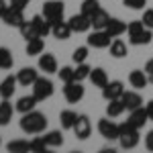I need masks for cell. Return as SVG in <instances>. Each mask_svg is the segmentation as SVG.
<instances>
[{"mask_svg": "<svg viewBox=\"0 0 153 153\" xmlns=\"http://www.w3.org/2000/svg\"><path fill=\"white\" fill-rule=\"evenodd\" d=\"M47 117L39 110H31V112H25L21 118V131L27 135H41L43 131L47 129Z\"/></svg>", "mask_w": 153, "mask_h": 153, "instance_id": "cell-1", "label": "cell"}, {"mask_svg": "<svg viewBox=\"0 0 153 153\" xmlns=\"http://www.w3.org/2000/svg\"><path fill=\"white\" fill-rule=\"evenodd\" d=\"M118 145L123 149H135L139 145V129H135L129 120L118 125Z\"/></svg>", "mask_w": 153, "mask_h": 153, "instance_id": "cell-2", "label": "cell"}, {"mask_svg": "<svg viewBox=\"0 0 153 153\" xmlns=\"http://www.w3.org/2000/svg\"><path fill=\"white\" fill-rule=\"evenodd\" d=\"M63 12H65V4L61 2V0H47L45 4H43V16L47 19L51 25L59 23V21H63Z\"/></svg>", "mask_w": 153, "mask_h": 153, "instance_id": "cell-3", "label": "cell"}, {"mask_svg": "<svg viewBox=\"0 0 153 153\" xmlns=\"http://www.w3.org/2000/svg\"><path fill=\"white\" fill-rule=\"evenodd\" d=\"M53 82L49 80V78H37L35 84H33V94H35V98L39 100V102H43V100H47V98H51L53 96Z\"/></svg>", "mask_w": 153, "mask_h": 153, "instance_id": "cell-4", "label": "cell"}, {"mask_svg": "<svg viewBox=\"0 0 153 153\" xmlns=\"http://www.w3.org/2000/svg\"><path fill=\"white\" fill-rule=\"evenodd\" d=\"M86 41H88V47L106 49V47H110V43H112V37L108 35L104 29H94V33H90Z\"/></svg>", "mask_w": 153, "mask_h": 153, "instance_id": "cell-5", "label": "cell"}, {"mask_svg": "<svg viewBox=\"0 0 153 153\" xmlns=\"http://www.w3.org/2000/svg\"><path fill=\"white\" fill-rule=\"evenodd\" d=\"M98 133L108 141H118V125L114 120H110V117L98 120Z\"/></svg>", "mask_w": 153, "mask_h": 153, "instance_id": "cell-6", "label": "cell"}, {"mask_svg": "<svg viewBox=\"0 0 153 153\" xmlns=\"http://www.w3.org/2000/svg\"><path fill=\"white\" fill-rule=\"evenodd\" d=\"M84 86L78 80H74V82H68L65 84V88H63V96H65V100L70 102V104H78L80 100L84 98Z\"/></svg>", "mask_w": 153, "mask_h": 153, "instance_id": "cell-7", "label": "cell"}, {"mask_svg": "<svg viewBox=\"0 0 153 153\" xmlns=\"http://www.w3.org/2000/svg\"><path fill=\"white\" fill-rule=\"evenodd\" d=\"M71 131H74V135H76L78 139H82V141L88 139V137L92 135V123H90V117H88V114H80Z\"/></svg>", "mask_w": 153, "mask_h": 153, "instance_id": "cell-8", "label": "cell"}, {"mask_svg": "<svg viewBox=\"0 0 153 153\" xmlns=\"http://www.w3.org/2000/svg\"><path fill=\"white\" fill-rule=\"evenodd\" d=\"M123 92H125V84L120 82V80H112V82H108L102 88V98H104L106 102L108 100H117V98L123 96Z\"/></svg>", "mask_w": 153, "mask_h": 153, "instance_id": "cell-9", "label": "cell"}, {"mask_svg": "<svg viewBox=\"0 0 153 153\" xmlns=\"http://www.w3.org/2000/svg\"><path fill=\"white\" fill-rule=\"evenodd\" d=\"M70 27L74 33H88L90 29H92V23H90V16H86V14H74V16H70Z\"/></svg>", "mask_w": 153, "mask_h": 153, "instance_id": "cell-10", "label": "cell"}, {"mask_svg": "<svg viewBox=\"0 0 153 153\" xmlns=\"http://www.w3.org/2000/svg\"><path fill=\"white\" fill-rule=\"evenodd\" d=\"M120 100H123V104H125L127 110H135V108L143 106V98L137 90H125L123 96H120Z\"/></svg>", "mask_w": 153, "mask_h": 153, "instance_id": "cell-11", "label": "cell"}, {"mask_svg": "<svg viewBox=\"0 0 153 153\" xmlns=\"http://www.w3.org/2000/svg\"><path fill=\"white\" fill-rule=\"evenodd\" d=\"M129 120L131 125L135 127V129H143L145 125H147V120H149V114H147V110L139 106V108H135V110H129Z\"/></svg>", "mask_w": 153, "mask_h": 153, "instance_id": "cell-12", "label": "cell"}, {"mask_svg": "<svg viewBox=\"0 0 153 153\" xmlns=\"http://www.w3.org/2000/svg\"><path fill=\"white\" fill-rule=\"evenodd\" d=\"M2 23L8 25V27H16V29H19V27L25 23V14H23V10L8 6V10L4 12V16H2Z\"/></svg>", "mask_w": 153, "mask_h": 153, "instance_id": "cell-13", "label": "cell"}, {"mask_svg": "<svg viewBox=\"0 0 153 153\" xmlns=\"http://www.w3.org/2000/svg\"><path fill=\"white\" fill-rule=\"evenodd\" d=\"M39 70L45 74H57V59L53 53H41L39 55Z\"/></svg>", "mask_w": 153, "mask_h": 153, "instance_id": "cell-14", "label": "cell"}, {"mask_svg": "<svg viewBox=\"0 0 153 153\" xmlns=\"http://www.w3.org/2000/svg\"><path fill=\"white\" fill-rule=\"evenodd\" d=\"M71 27H70V23L68 21H59V23H55V25H51V35L55 37V39H59V41H68L71 37Z\"/></svg>", "mask_w": 153, "mask_h": 153, "instance_id": "cell-15", "label": "cell"}, {"mask_svg": "<svg viewBox=\"0 0 153 153\" xmlns=\"http://www.w3.org/2000/svg\"><path fill=\"white\" fill-rule=\"evenodd\" d=\"M37 78H39V71H37L35 68H23V70L16 74V80H19V84H21V86H25V88L33 86Z\"/></svg>", "mask_w": 153, "mask_h": 153, "instance_id": "cell-16", "label": "cell"}, {"mask_svg": "<svg viewBox=\"0 0 153 153\" xmlns=\"http://www.w3.org/2000/svg\"><path fill=\"white\" fill-rule=\"evenodd\" d=\"M37 100L35 94H31V96H21L19 100H16V104H14V110L16 112H21V114H25V112H31V110H35V106H37Z\"/></svg>", "mask_w": 153, "mask_h": 153, "instance_id": "cell-17", "label": "cell"}, {"mask_svg": "<svg viewBox=\"0 0 153 153\" xmlns=\"http://www.w3.org/2000/svg\"><path fill=\"white\" fill-rule=\"evenodd\" d=\"M16 84L19 80L14 78V76H6L2 82H0V98H12V94L16 92Z\"/></svg>", "mask_w": 153, "mask_h": 153, "instance_id": "cell-18", "label": "cell"}, {"mask_svg": "<svg viewBox=\"0 0 153 153\" xmlns=\"http://www.w3.org/2000/svg\"><path fill=\"white\" fill-rule=\"evenodd\" d=\"M129 84L133 88H137V90H143V88H147V84H149V78H147V74L145 70H133L129 74Z\"/></svg>", "mask_w": 153, "mask_h": 153, "instance_id": "cell-19", "label": "cell"}, {"mask_svg": "<svg viewBox=\"0 0 153 153\" xmlns=\"http://www.w3.org/2000/svg\"><path fill=\"white\" fill-rule=\"evenodd\" d=\"M43 49H45V41H43V37H35V39H29L27 41V55L29 57H39L41 53H43Z\"/></svg>", "mask_w": 153, "mask_h": 153, "instance_id": "cell-20", "label": "cell"}, {"mask_svg": "<svg viewBox=\"0 0 153 153\" xmlns=\"http://www.w3.org/2000/svg\"><path fill=\"white\" fill-rule=\"evenodd\" d=\"M153 39V29H143L139 33H135V35H129V43L131 45H149Z\"/></svg>", "mask_w": 153, "mask_h": 153, "instance_id": "cell-21", "label": "cell"}, {"mask_svg": "<svg viewBox=\"0 0 153 153\" xmlns=\"http://www.w3.org/2000/svg\"><path fill=\"white\" fill-rule=\"evenodd\" d=\"M104 31L112 37V39H117V37H120L123 33H127V23H123L120 19H110Z\"/></svg>", "mask_w": 153, "mask_h": 153, "instance_id": "cell-22", "label": "cell"}, {"mask_svg": "<svg viewBox=\"0 0 153 153\" xmlns=\"http://www.w3.org/2000/svg\"><path fill=\"white\" fill-rule=\"evenodd\" d=\"M110 55L114 59H123V57H127L129 55V47H127V43L123 41V39H112V43H110Z\"/></svg>", "mask_w": 153, "mask_h": 153, "instance_id": "cell-23", "label": "cell"}, {"mask_svg": "<svg viewBox=\"0 0 153 153\" xmlns=\"http://www.w3.org/2000/svg\"><path fill=\"white\" fill-rule=\"evenodd\" d=\"M110 21V14L104 10V8H98V10L90 16V23H92V29H106V25Z\"/></svg>", "mask_w": 153, "mask_h": 153, "instance_id": "cell-24", "label": "cell"}, {"mask_svg": "<svg viewBox=\"0 0 153 153\" xmlns=\"http://www.w3.org/2000/svg\"><path fill=\"white\" fill-rule=\"evenodd\" d=\"M12 114H14L12 104L6 100V98H2V102H0V127H6V125L12 120Z\"/></svg>", "mask_w": 153, "mask_h": 153, "instance_id": "cell-25", "label": "cell"}, {"mask_svg": "<svg viewBox=\"0 0 153 153\" xmlns=\"http://www.w3.org/2000/svg\"><path fill=\"white\" fill-rule=\"evenodd\" d=\"M78 112H74V110H61L59 112V123H61V129L65 131H71L74 129V125H76V120H78Z\"/></svg>", "mask_w": 153, "mask_h": 153, "instance_id": "cell-26", "label": "cell"}, {"mask_svg": "<svg viewBox=\"0 0 153 153\" xmlns=\"http://www.w3.org/2000/svg\"><path fill=\"white\" fill-rule=\"evenodd\" d=\"M90 82L94 84L96 88H100V90H102L110 80H108V74H106L102 68H94V70L90 71Z\"/></svg>", "mask_w": 153, "mask_h": 153, "instance_id": "cell-27", "label": "cell"}, {"mask_svg": "<svg viewBox=\"0 0 153 153\" xmlns=\"http://www.w3.org/2000/svg\"><path fill=\"white\" fill-rule=\"evenodd\" d=\"M125 110H127V108H125V104H123L120 98H117V100H108V104H106V117L117 118V117H120Z\"/></svg>", "mask_w": 153, "mask_h": 153, "instance_id": "cell-28", "label": "cell"}, {"mask_svg": "<svg viewBox=\"0 0 153 153\" xmlns=\"http://www.w3.org/2000/svg\"><path fill=\"white\" fill-rule=\"evenodd\" d=\"M33 23H35V27H37L39 37H47L49 33H51V23H49L43 14H35V16H33Z\"/></svg>", "mask_w": 153, "mask_h": 153, "instance_id": "cell-29", "label": "cell"}, {"mask_svg": "<svg viewBox=\"0 0 153 153\" xmlns=\"http://www.w3.org/2000/svg\"><path fill=\"white\" fill-rule=\"evenodd\" d=\"M19 31H21V35H23V39H35V37H39V33H37V27H35V23H33V19L31 21H27L25 19V23L19 27Z\"/></svg>", "mask_w": 153, "mask_h": 153, "instance_id": "cell-30", "label": "cell"}, {"mask_svg": "<svg viewBox=\"0 0 153 153\" xmlns=\"http://www.w3.org/2000/svg\"><path fill=\"white\" fill-rule=\"evenodd\" d=\"M43 141L47 143V147H61L63 145V135L61 131H49L43 135Z\"/></svg>", "mask_w": 153, "mask_h": 153, "instance_id": "cell-31", "label": "cell"}, {"mask_svg": "<svg viewBox=\"0 0 153 153\" xmlns=\"http://www.w3.org/2000/svg\"><path fill=\"white\" fill-rule=\"evenodd\" d=\"M6 149L10 153H27L31 151V141H25V139H16V141H10L6 145Z\"/></svg>", "mask_w": 153, "mask_h": 153, "instance_id": "cell-32", "label": "cell"}, {"mask_svg": "<svg viewBox=\"0 0 153 153\" xmlns=\"http://www.w3.org/2000/svg\"><path fill=\"white\" fill-rule=\"evenodd\" d=\"M90 71H92V68L84 61V63H76V68H74V78L78 80V82H82V80H86V78H90Z\"/></svg>", "mask_w": 153, "mask_h": 153, "instance_id": "cell-33", "label": "cell"}, {"mask_svg": "<svg viewBox=\"0 0 153 153\" xmlns=\"http://www.w3.org/2000/svg\"><path fill=\"white\" fill-rule=\"evenodd\" d=\"M12 63H14V57H12L10 49L0 47V70H10Z\"/></svg>", "mask_w": 153, "mask_h": 153, "instance_id": "cell-34", "label": "cell"}, {"mask_svg": "<svg viewBox=\"0 0 153 153\" xmlns=\"http://www.w3.org/2000/svg\"><path fill=\"white\" fill-rule=\"evenodd\" d=\"M90 55V47L88 45H82V47L74 49V53H71V59H74V63H84L86 59Z\"/></svg>", "mask_w": 153, "mask_h": 153, "instance_id": "cell-35", "label": "cell"}, {"mask_svg": "<svg viewBox=\"0 0 153 153\" xmlns=\"http://www.w3.org/2000/svg\"><path fill=\"white\" fill-rule=\"evenodd\" d=\"M98 8H100V2H98V0H84L80 12H82V14H86V16H92Z\"/></svg>", "mask_w": 153, "mask_h": 153, "instance_id": "cell-36", "label": "cell"}, {"mask_svg": "<svg viewBox=\"0 0 153 153\" xmlns=\"http://www.w3.org/2000/svg\"><path fill=\"white\" fill-rule=\"evenodd\" d=\"M57 76H59V80H61L63 84L76 80V78H74V68H70V65H63L61 70H57Z\"/></svg>", "mask_w": 153, "mask_h": 153, "instance_id": "cell-37", "label": "cell"}, {"mask_svg": "<svg viewBox=\"0 0 153 153\" xmlns=\"http://www.w3.org/2000/svg\"><path fill=\"white\" fill-rule=\"evenodd\" d=\"M45 149H47V143L43 141V137H35V139L31 141V151H35V153H45Z\"/></svg>", "mask_w": 153, "mask_h": 153, "instance_id": "cell-38", "label": "cell"}, {"mask_svg": "<svg viewBox=\"0 0 153 153\" xmlns=\"http://www.w3.org/2000/svg\"><path fill=\"white\" fill-rule=\"evenodd\" d=\"M143 29H145L143 21H131V23H127V35H135V33H139Z\"/></svg>", "mask_w": 153, "mask_h": 153, "instance_id": "cell-39", "label": "cell"}, {"mask_svg": "<svg viewBox=\"0 0 153 153\" xmlns=\"http://www.w3.org/2000/svg\"><path fill=\"white\" fill-rule=\"evenodd\" d=\"M125 6H129L133 10H143V6L147 4V0H123Z\"/></svg>", "mask_w": 153, "mask_h": 153, "instance_id": "cell-40", "label": "cell"}, {"mask_svg": "<svg viewBox=\"0 0 153 153\" xmlns=\"http://www.w3.org/2000/svg\"><path fill=\"white\" fill-rule=\"evenodd\" d=\"M143 25L147 27V29H153V8H147V10L143 12Z\"/></svg>", "mask_w": 153, "mask_h": 153, "instance_id": "cell-41", "label": "cell"}, {"mask_svg": "<svg viewBox=\"0 0 153 153\" xmlns=\"http://www.w3.org/2000/svg\"><path fill=\"white\" fill-rule=\"evenodd\" d=\"M29 2H31V0H10L8 4H10L12 8H19V10H25V8L29 6Z\"/></svg>", "mask_w": 153, "mask_h": 153, "instance_id": "cell-42", "label": "cell"}, {"mask_svg": "<svg viewBox=\"0 0 153 153\" xmlns=\"http://www.w3.org/2000/svg\"><path fill=\"white\" fill-rule=\"evenodd\" d=\"M143 70H145L147 78H149V84H153V57L149 59L147 63H145V68H143Z\"/></svg>", "mask_w": 153, "mask_h": 153, "instance_id": "cell-43", "label": "cell"}, {"mask_svg": "<svg viewBox=\"0 0 153 153\" xmlns=\"http://www.w3.org/2000/svg\"><path fill=\"white\" fill-rule=\"evenodd\" d=\"M145 147L149 149V151H153V129L147 133V137H145Z\"/></svg>", "mask_w": 153, "mask_h": 153, "instance_id": "cell-44", "label": "cell"}, {"mask_svg": "<svg viewBox=\"0 0 153 153\" xmlns=\"http://www.w3.org/2000/svg\"><path fill=\"white\" fill-rule=\"evenodd\" d=\"M8 6H10V4H8L6 0H0V19L4 16V12L8 10Z\"/></svg>", "mask_w": 153, "mask_h": 153, "instance_id": "cell-45", "label": "cell"}, {"mask_svg": "<svg viewBox=\"0 0 153 153\" xmlns=\"http://www.w3.org/2000/svg\"><path fill=\"white\" fill-rule=\"evenodd\" d=\"M145 110H147V114H149V120H153V100H149V102H147Z\"/></svg>", "mask_w": 153, "mask_h": 153, "instance_id": "cell-46", "label": "cell"}, {"mask_svg": "<svg viewBox=\"0 0 153 153\" xmlns=\"http://www.w3.org/2000/svg\"><path fill=\"white\" fill-rule=\"evenodd\" d=\"M0 145H2V141H0Z\"/></svg>", "mask_w": 153, "mask_h": 153, "instance_id": "cell-47", "label": "cell"}]
</instances>
